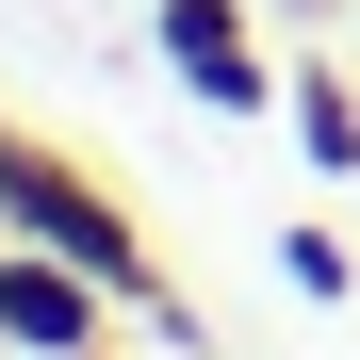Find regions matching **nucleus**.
<instances>
[{
  "label": "nucleus",
  "mask_w": 360,
  "mask_h": 360,
  "mask_svg": "<svg viewBox=\"0 0 360 360\" xmlns=\"http://www.w3.org/2000/svg\"><path fill=\"white\" fill-rule=\"evenodd\" d=\"M164 33H180V66H197L213 98H262V82H246V33H229V0H164Z\"/></svg>",
  "instance_id": "nucleus-3"
},
{
  "label": "nucleus",
  "mask_w": 360,
  "mask_h": 360,
  "mask_svg": "<svg viewBox=\"0 0 360 360\" xmlns=\"http://www.w3.org/2000/svg\"><path fill=\"white\" fill-rule=\"evenodd\" d=\"M82 328H98V278L49 246V262H0V344H33V360H82Z\"/></svg>",
  "instance_id": "nucleus-2"
},
{
  "label": "nucleus",
  "mask_w": 360,
  "mask_h": 360,
  "mask_svg": "<svg viewBox=\"0 0 360 360\" xmlns=\"http://www.w3.org/2000/svg\"><path fill=\"white\" fill-rule=\"evenodd\" d=\"M0 213H17L33 246H66L98 295H131V278H148V262H131V229H115V213H98V197H82V180L49 164V148H0Z\"/></svg>",
  "instance_id": "nucleus-1"
}]
</instances>
